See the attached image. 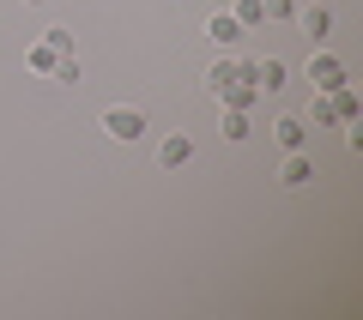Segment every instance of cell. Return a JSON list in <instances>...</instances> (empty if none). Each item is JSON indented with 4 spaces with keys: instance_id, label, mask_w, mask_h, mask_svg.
Returning a JSON list of instances; mask_svg holds the SVG:
<instances>
[{
    "instance_id": "6da1fadb",
    "label": "cell",
    "mask_w": 363,
    "mask_h": 320,
    "mask_svg": "<svg viewBox=\"0 0 363 320\" xmlns=\"http://www.w3.org/2000/svg\"><path fill=\"white\" fill-rule=\"evenodd\" d=\"M97 127H104L116 145H140L145 139V109H133V103H109Z\"/></svg>"
},
{
    "instance_id": "7a4b0ae2",
    "label": "cell",
    "mask_w": 363,
    "mask_h": 320,
    "mask_svg": "<svg viewBox=\"0 0 363 320\" xmlns=\"http://www.w3.org/2000/svg\"><path fill=\"white\" fill-rule=\"evenodd\" d=\"M248 79H255L260 97H272V91H285V85H291V67L279 61V55H267V61H248Z\"/></svg>"
},
{
    "instance_id": "3957f363",
    "label": "cell",
    "mask_w": 363,
    "mask_h": 320,
    "mask_svg": "<svg viewBox=\"0 0 363 320\" xmlns=\"http://www.w3.org/2000/svg\"><path fill=\"white\" fill-rule=\"evenodd\" d=\"M309 85H315V91H339V85H345V67H339V55H327V49L309 55Z\"/></svg>"
},
{
    "instance_id": "277c9868",
    "label": "cell",
    "mask_w": 363,
    "mask_h": 320,
    "mask_svg": "<svg viewBox=\"0 0 363 320\" xmlns=\"http://www.w3.org/2000/svg\"><path fill=\"white\" fill-rule=\"evenodd\" d=\"M291 25H297L303 37L315 42V49H321V42L333 37V13H327V6H297V18H291Z\"/></svg>"
},
{
    "instance_id": "5b68a950",
    "label": "cell",
    "mask_w": 363,
    "mask_h": 320,
    "mask_svg": "<svg viewBox=\"0 0 363 320\" xmlns=\"http://www.w3.org/2000/svg\"><path fill=\"white\" fill-rule=\"evenodd\" d=\"M157 164H164V169L194 164V139H188V133H164V145H157Z\"/></svg>"
},
{
    "instance_id": "8992f818",
    "label": "cell",
    "mask_w": 363,
    "mask_h": 320,
    "mask_svg": "<svg viewBox=\"0 0 363 320\" xmlns=\"http://www.w3.org/2000/svg\"><path fill=\"white\" fill-rule=\"evenodd\" d=\"M272 133H279L285 152H309V121H303V115H279V121H272Z\"/></svg>"
},
{
    "instance_id": "52a82bcc",
    "label": "cell",
    "mask_w": 363,
    "mask_h": 320,
    "mask_svg": "<svg viewBox=\"0 0 363 320\" xmlns=\"http://www.w3.org/2000/svg\"><path fill=\"white\" fill-rule=\"evenodd\" d=\"M279 181H285V188H309V181H315V157H309V152H285Z\"/></svg>"
},
{
    "instance_id": "ba28073f",
    "label": "cell",
    "mask_w": 363,
    "mask_h": 320,
    "mask_svg": "<svg viewBox=\"0 0 363 320\" xmlns=\"http://www.w3.org/2000/svg\"><path fill=\"white\" fill-rule=\"evenodd\" d=\"M206 37L218 42V49H236V42H242V25H236V13H212V18H206Z\"/></svg>"
},
{
    "instance_id": "9c48e42d",
    "label": "cell",
    "mask_w": 363,
    "mask_h": 320,
    "mask_svg": "<svg viewBox=\"0 0 363 320\" xmlns=\"http://www.w3.org/2000/svg\"><path fill=\"white\" fill-rule=\"evenodd\" d=\"M224 139H230V145H242L248 139V133H255V109H224Z\"/></svg>"
},
{
    "instance_id": "30bf717a",
    "label": "cell",
    "mask_w": 363,
    "mask_h": 320,
    "mask_svg": "<svg viewBox=\"0 0 363 320\" xmlns=\"http://www.w3.org/2000/svg\"><path fill=\"white\" fill-rule=\"evenodd\" d=\"M327 97H333V115H339V127H345V121H357V115H363V103H357V91H351V85L327 91Z\"/></svg>"
},
{
    "instance_id": "8fae6325",
    "label": "cell",
    "mask_w": 363,
    "mask_h": 320,
    "mask_svg": "<svg viewBox=\"0 0 363 320\" xmlns=\"http://www.w3.org/2000/svg\"><path fill=\"white\" fill-rule=\"evenodd\" d=\"M309 127H339V115H333V97H327V91H315V103H309Z\"/></svg>"
},
{
    "instance_id": "7c38bea8",
    "label": "cell",
    "mask_w": 363,
    "mask_h": 320,
    "mask_svg": "<svg viewBox=\"0 0 363 320\" xmlns=\"http://www.w3.org/2000/svg\"><path fill=\"white\" fill-rule=\"evenodd\" d=\"M43 49H55V55H79V49H73V30H67V25H43Z\"/></svg>"
},
{
    "instance_id": "4fadbf2b",
    "label": "cell",
    "mask_w": 363,
    "mask_h": 320,
    "mask_svg": "<svg viewBox=\"0 0 363 320\" xmlns=\"http://www.w3.org/2000/svg\"><path fill=\"white\" fill-rule=\"evenodd\" d=\"M49 79H55V85H79V79H85V67H79V55H61Z\"/></svg>"
},
{
    "instance_id": "5bb4252c",
    "label": "cell",
    "mask_w": 363,
    "mask_h": 320,
    "mask_svg": "<svg viewBox=\"0 0 363 320\" xmlns=\"http://www.w3.org/2000/svg\"><path fill=\"white\" fill-rule=\"evenodd\" d=\"M55 61H61V55H55V49H43V42H37L30 55H25V67H30V73H43V79L55 73Z\"/></svg>"
},
{
    "instance_id": "9a60e30c",
    "label": "cell",
    "mask_w": 363,
    "mask_h": 320,
    "mask_svg": "<svg viewBox=\"0 0 363 320\" xmlns=\"http://www.w3.org/2000/svg\"><path fill=\"white\" fill-rule=\"evenodd\" d=\"M260 18H267V6H260V0H236V25H242V30H255Z\"/></svg>"
},
{
    "instance_id": "2e32d148",
    "label": "cell",
    "mask_w": 363,
    "mask_h": 320,
    "mask_svg": "<svg viewBox=\"0 0 363 320\" xmlns=\"http://www.w3.org/2000/svg\"><path fill=\"white\" fill-rule=\"evenodd\" d=\"M260 6H267V18H279V25L297 18V0H260Z\"/></svg>"
},
{
    "instance_id": "e0dca14e",
    "label": "cell",
    "mask_w": 363,
    "mask_h": 320,
    "mask_svg": "<svg viewBox=\"0 0 363 320\" xmlns=\"http://www.w3.org/2000/svg\"><path fill=\"white\" fill-rule=\"evenodd\" d=\"M25 6H49V0H25Z\"/></svg>"
}]
</instances>
